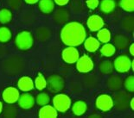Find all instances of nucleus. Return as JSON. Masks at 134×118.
<instances>
[{"label": "nucleus", "mask_w": 134, "mask_h": 118, "mask_svg": "<svg viewBox=\"0 0 134 118\" xmlns=\"http://www.w3.org/2000/svg\"><path fill=\"white\" fill-rule=\"evenodd\" d=\"M128 41H129V40H128L125 36L119 35V36H116L115 37L114 43H115L117 47H119V49H122V48H124V47H126Z\"/></svg>", "instance_id": "23"}, {"label": "nucleus", "mask_w": 134, "mask_h": 118, "mask_svg": "<svg viewBox=\"0 0 134 118\" xmlns=\"http://www.w3.org/2000/svg\"><path fill=\"white\" fill-rule=\"evenodd\" d=\"M54 107L60 112H66L71 106V100L65 94H58L53 98Z\"/></svg>", "instance_id": "3"}, {"label": "nucleus", "mask_w": 134, "mask_h": 118, "mask_svg": "<svg viewBox=\"0 0 134 118\" xmlns=\"http://www.w3.org/2000/svg\"><path fill=\"white\" fill-rule=\"evenodd\" d=\"M62 57L65 62L68 64L75 63L80 58L79 52L75 47H68L62 53Z\"/></svg>", "instance_id": "8"}, {"label": "nucleus", "mask_w": 134, "mask_h": 118, "mask_svg": "<svg viewBox=\"0 0 134 118\" xmlns=\"http://www.w3.org/2000/svg\"><path fill=\"white\" fill-rule=\"evenodd\" d=\"M39 0H25V2L27 3V4H36V3H37Z\"/></svg>", "instance_id": "30"}, {"label": "nucleus", "mask_w": 134, "mask_h": 118, "mask_svg": "<svg viewBox=\"0 0 134 118\" xmlns=\"http://www.w3.org/2000/svg\"><path fill=\"white\" fill-rule=\"evenodd\" d=\"M87 7L91 10H94L95 8L98 7L99 5V0H87Z\"/></svg>", "instance_id": "28"}, {"label": "nucleus", "mask_w": 134, "mask_h": 118, "mask_svg": "<svg viewBox=\"0 0 134 118\" xmlns=\"http://www.w3.org/2000/svg\"><path fill=\"white\" fill-rule=\"evenodd\" d=\"M99 69H100L101 72L105 74H108L113 71V65L110 61H103L100 65H99Z\"/></svg>", "instance_id": "26"}, {"label": "nucleus", "mask_w": 134, "mask_h": 118, "mask_svg": "<svg viewBox=\"0 0 134 118\" xmlns=\"http://www.w3.org/2000/svg\"><path fill=\"white\" fill-rule=\"evenodd\" d=\"M120 7L126 11H133L134 10V0H121Z\"/></svg>", "instance_id": "25"}, {"label": "nucleus", "mask_w": 134, "mask_h": 118, "mask_svg": "<svg viewBox=\"0 0 134 118\" xmlns=\"http://www.w3.org/2000/svg\"><path fill=\"white\" fill-rule=\"evenodd\" d=\"M39 10L44 14H49L54 10L55 2L54 0H39Z\"/></svg>", "instance_id": "14"}, {"label": "nucleus", "mask_w": 134, "mask_h": 118, "mask_svg": "<svg viewBox=\"0 0 134 118\" xmlns=\"http://www.w3.org/2000/svg\"><path fill=\"white\" fill-rule=\"evenodd\" d=\"M15 42L19 49L28 50L33 46V36L29 31H22L16 35Z\"/></svg>", "instance_id": "2"}, {"label": "nucleus", "mask_w": 134, "mask_h": 118, "mask_svg": "<svg viewBox=\"0 0 134 118\" xmlns=\"http://www.w3.org/2000/svg\"><path fill=\"white\" fill-rule=\"evenodd\" d=\"M2 109H3V104H2V103L0 102V113L2 112Z\"/></svg>", "instance_id": "33"}, {"label": "nucleus", "mask_w": 134, "mask_h": 118, "mask_svg": "<svg viewBox=\"0 0 134 118\" xmlns=\"http://www.w3.org/2000/svg\"><path fill=\"white\" fill-rule=\"evenodd\" d=\"M116 48L113 44L110 43H105V45L100 48V53L102 55L107 56V57H110L115 54Z\"/></svg>", "instance_id": "19"}, {"label": "nucleus", "mask_w": 134, "mask_h": 118, "mask_svg": "<svg viewBox=\"0 0 134 118\" xmlns=\"http://www.w3.org/2000/svg\"><path fill=\"white\" fill-rule=\"evenodd\" d=\"M11 38V31L6 27L0 28V42H7Z\"/></svg>", "instance_id": "20"}, {"label": "nucleus", "mask_w": 134, "mask_h": 118, "mask_svg": "<svg viewBox=\"0 0 134 118\" xmlns=\"http://www.w3.org/2000/svg\"><path fill=\"white\" fill-rule=\"evenodd\" d=\"M87 27L92 31H99L104 26V21L99 16L93 15L87 19Z\"/></svg>", "instance_id": "10"}, {"label": "nucleus", "mask_w": 134, "mask_h": 118, "mask_svg": "<svg viewBox=\"0 0 134 118\" xmlns=\"http://www.w3.org/2000/svg\"><path fill=\"white\" fill-rule=\"evenodd\" d=\"M68 1H69V0H54V2H55V4H57L58 5H61V6L67 4Z\"/></svg>", "instance_id": "29"}, {"label": "nucleus", "mask_w": 134, "mask_h": 118, "mask_svg": "<svg viewBox=\"0 0 134 118\" xmlns=\"http://www.w3.org/2000/svg\"><path fill=\"white\" fill-rule=\"evenodd\" d=\"M76 67L80 72H88L93 70V62L87 55H83L76 61Z\"/></svg>", "instance_id": "5"}, {"label": "nucleus", "mask_w": 134, "mask_h": 118, "mask_svg": "<svg viewBox=\"0 0 134 118\" xmlns=\"http://www.w3.org/2000/svg\"><path fill=\"white\" fill-rule=\"evenodd\" d=\"M20 97L18 90L14 87H8L3 92V99L7 103H14L18 100Z\"/></svg>", "instance_id": "9"}, {"label": "nucleus", "mask_w": 134, "mask_h": 118, "mask_svg": "<svg viewBox=\"0 0 134 118\" xmlns=\"http://www.w3.org/2000/svg\"><path fill=\"white\" fill-rule=\"evenodd\" d=\"M113 101L109 95L103 94L97 97L96 107L101 111H108L113 108Z\"/></svg>", "instance_id": "4"}, {"label": "nucleus", "mask_w": 134, "mask_h": 118, "mask_svg": "<svg viewBox=\"0 0 134 118\" xmlns=\"http://www.w3.org/2000/svg\"><path fill=\"white\" fill-rule=\"evenodd\" d=\"M18 86L23 91H30L34 88V82L30 77L24 76L18 80Z\"/></svg>", "instance_id": "13"}, {"label": "nucleus", "mask_w": 134, "mask_h": 118, "mask_svg": "<svg viewBox=\"0 0 134 118\" xmlns=\"http://www.w3.org/2000/svg\"><path fill=\"white\" fill-rule=\"evenodd\" d=\"M131 63H132V61L128 56L120 55L115 59L114 67L119 72H126L131 68Z\"/></svg>", "instance_id": "6"}, {"label": "nucleus", "mask_w": 134, "mask_h": 118, "mask_svg": "<svg viewBox=\"0 0 134 118\" xmlns=\"http://www.w3.org/2000/svg\"><path fill=\"white\" fill-rule=\"evenodd\" d=\"M87 104L86 103L83 102V101H78L76 102L75 104L73 105V113L75 115V116H81L83 115L87 110Z\"/></svg>", "instance_id": "16"}, {"label": "nucleus", "mask_w": 134, "mask_h": 118, "mask_svg": "<svg viewBox=\"0 0 134 118\" xmlns=\"http://www.w3.org/2000/svg\"><path fill=\"white\" fill-rule=\"evenodd\" d=\"M114 0H102L100 3V10L104 13H110L115 9Z\"/></svg>", "instance_id": "17"}, {"label": "nucleus", "mask_w": 134, "mask_h": 118, "mask_svg": "<svg viewBox=\"0 0 134 118\" xmlns=\"http://www.w3.org/2000/svg\"><path fill=\"white\" fill-rule=\"evenodd\" d=\"M84 46L88 52H95L99 47V41L94 37H88L85 39Z\"/></svg>", "instance_id": "15"}, {"label": "nucleus", "mask_w": 134, "mask_h": 118, "mask_svg": "<svg viewBox=\"0 0 134 118\" xmlns=\"http://www.w3.org/2000/svg\"><path fill=\"white\" fill-rule=\"evenodd\" d=\"M47 85L49 88L50 91L59 92L64 87V80L62 77L58 75H52L48 78L47 81Z\"/></svg>", "instance_id": "7"}, {"label": "nucleus", "mask_w": 134, "mask_h": 118, "mask_svg": "<svg viewBox=\"0 0 134 118\" xmlns=\"http://www.w3.org/2000/svg\"><path fill=\"white\" fill-rule=\"evenodd\" d=\"M131 107H132V109H134V99L132 98V101H131Z\"/></svg>", "instance_id": "32"}, {"label": "nucleus", "mask_w": 134, "mask_h": 118, "mask_svg": "<svg viewBox=\"0 0 134 118\" xmlns=\"http://www.w3.org/2000/svg\"><path fill=\"white\" fill-rule=\"evenodd\" d=\"M18 104L21 108L24 109H29L32 108L35 103V99L32 97V95L29 93H24L18 98Z\"/></svg>", "instance_id": "11"}, {"label": "nucleus", "mask_w": 134, "mask_h": 118, "mask_svg": "<svg viewBox=\"0 0 134 118\" xmlns=\"http://www.w3.org/2000/svg\"><path fill=\"white\" fill-rule=\"evenodd\" d=\"M36 103H37L38 105H41V106H44L48 104L49 103V97L48 95L46 93H40L37 95L36 97Z\"/></svg>", "instance_id": "24"}, {"label": "nucleus", "mask_w": 134, "mask_h": 118, "mask_svg": "<svg viewBox=\"0 0 134 118\" xmlns=\"http://www.w3.org/2000/svg\"><path fill=\"white\" fill-rule=\"evenodd\" d=\"M98 41L103 43H107L111 40V33L107 29H100L98 32Z\"/></svg>", "instance_id": "18"}, {"label": "nucleus", "mask_w": 134, "mask_h": 118, "mask_svg": "<svg viewBox=\"0 0 134 118\" xmlns=\"http://www.w3.org/2000/svg\"><path fill=\"white\" fill-rule=\"evenodd\" d=\"M125 86L127 91L133 92L134 91V77L133 76H129L125 81Z\"/></svg>", "instance_id": "27"}, {"label": "nucleus", "mask_w": 134, "mask_h": 118, "mask_svg": "<svg viewBox=\"0 0 134 118\" xmlns=\"http://www.w3.org/2000/svg\"><path fill=\"white\" fill-rule=\"evenodd\" d=\"M35 85L36 89L39 90V91H42V90H43L47 86V80L45 79V78L42 74L38 73V76L36 77L35 81Z\"/></svg>", "instance_id": "22"}, {"label": "nucleus", "mask_w": 134, "mask_h": 118, "mask_svg": "<svg viewBox=\"0 0 134 118\" xmlns=\"http://www.w3.org/2000/svg\"><path fill=\"white\" fill-rule=\"evenodd\" d=\"M86 35L85 28L78 22H72L66 24L61 31L62 42L68 47H76L83 43Z\"/></svg>", "instance_id": "1"}, {"label": "nucleus", "mask_w": 134, "mask_h": 118, "mask_svg": "<svg viewBox=\"0 0 134 118\" xmlns=\"http://www.w3.org/2000/svg\"><path fill=\"white\" fill-rule=\"evenodd\" d=\"M130 53L132 55H134V44L133 43L130 46Z\"/></svg>", "instance_id": "31"}, {"label": "nucleus", "mask_w": 134, "mask_h": 118, "mask_svg": "<svg viewBox=\"0 0 134 118\" xmlns=\"http://www.w3.org/2000/svg\"><path fill=\"white\" fill-rule=\"evenodd\" d=\"M12 18V14L8 9H2L0 10V22L7 23Z\"/></svg>", "instance_id": "21"}, {"label": "nucleus", "mask_w": 134, "mask_h": 118, "mask_svg": "<svg viewBox=\"0 0 134 118\" xmlns=\"http://www.w3.org/2000/svg\"><path fill=\"white\" fill-rule=\"evenodd\" d=\"M57 110L50 105H44L39 111V117L41 118H55L57 117Z\"/></svg>", "instance_id": "12"}]
</instances>
